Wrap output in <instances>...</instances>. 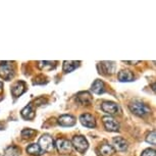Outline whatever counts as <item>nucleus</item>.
<instances>
[{"label":"nucleus","instance_id":"3","mask_svg":"<svg viewBox=\"0 0 156 156\" xmlns=\"http://www.w3.org/2000/svg\"><path fill=\"white\" fill-rule=\"evenodd\" d=\"M70 143H72V146L75 147L76 151H79L80 153H85L87 151V149L89 148V143H88L87 139L84 136H81V135L73 136Z\"/></svg>","mask_w":156,"mask_h":156},{"label":"nucleus","instance_id":"21","mask_svg":"<svg viewBox=\"0 0 156 156\" xmlns=\"http://www.w3.org/2000/svg\"><path fill=\"white\" fill-rule=\"evenodd\" d=\"M20 150L16 146H9L5 149L4 156H20Z\"/></svg>","mask_w":156,"mask_h":156},{"label":"nucleus","instance_id":"1","mask_svg":"<svg viewBox=\"0 0 156 156\" xmlns=\"http://www.w3.org/2000/svg\"><path fill=\"white\" fill-rule=\"evenodd\" d=\"M129 110L132 111L134 114H136L138 116L144 117L146 115H148L151 112V108L145 103L141 102V101H133L129 104Z\"/></svg>","mask_w":156,"mask_h":156},{"label":"nucleus","instance_id":"26","mask_svg":"<svg viewBox=\"0 0 156 156\" xmlns=\"http://www.w3.org/2000/svg\"><path fill=\"white\" fill-rule=\"evenodd\" d=\"M125 63H129V64H137V63H139L140 61L139 60H136V61H123Z\"/></svg>","mask_w":156,"mask_h":156},{"label":"nucleus","instance_id":"8","mask_svg":"<svg viewBox=\"0 0 156 156\" xmlns=\"http://www.w3.org/2000/svg\"><path fill=\"white\" fill-rule=\"evenodd\" d=\"M112 147L114 150L125 152L128 149V142L122 137H114L112 139Z\"/></svg>","mask_w":156,"mask_h":156},{"label":"nucleus","instance_id":"23","mask_svg":"<svg viewBox=\"0 0 156 156\" xmlns=\"http://www.w3.org/2000/svg\"><path fill=\"white\" fill-rule=\"evenodd\" d=\"M146 142L151 144V145H155L156 144V134H155V131H152L147 135L146 137Z\"/></svg>","mask_w":156,"mask_h":156},{"label":"nucleus","instance_id":"11","mask_svg":"<svg viewBox=\"0 0 156 156\" xmlns=\"http://www.w3.org/2000/svg\"><path fill=\"white\" fill-rule=\"evenodd\" d=\"M101 109L105 113L108 114H115L119 111V105L111 101H104L101 104Z\"/></svg>","mask_w":156,"mask_h":156},{"label":"nucleus","instance_id":"4","mask_svg":"<svg viewBox=\"0 0 156 156\" xmlns=\"http://www.w3.org/2000/svg\"><path fill=\"white\" fill-rule=\"evenodd\" d=\"M38 145L40 146V148L42 149V151H46V152H52L55 148V144L54 141L52 139V137L50 135H43L42 137L39 139V144Z\"/></svg>","mask_w":156,"mask_h":156},{"label":"nucleus","instance_id":"5","mask_svg":"<svg viewBox=\"0 0 156 156\" xmlns=\"http://www.w3.org/2000/svg\"><path fill=\"white\" fill-rule=\"evenodd\" d=\"M55 147L57 148L58 152L60 154H69L73 150V146L72 143H70L69 140L64 139V138H60V139H57L56 142H55Z\"/></svg>","mask_w":156,"mask_h":156},{"label":"nucleus","instance_id":"12","mask_svg":"<svg viewBox=\"0 0 156 156\" xmlns=\"http://www.w3.org/2000/svg\"><path fill=\"white\" fill-rule=\"evenodd\" d=\"M119 81L122 83H129V82H133L135 80V76L134 73L129 69H122L120 70L117 75Z\"/></svg>","mask_w":156,"mask_h":156},{"label":"nucleus","instance_id":"13","mask_svg":"<svg viewBox=\"0 0 156 156\" xmlns=\"http://www.w3.org/2000/svg\"><path fill=\"white\" fill-rule=\"evenodd\" d=\"M25 90H26L25 82L20 81V82H16V83L11 87V94H12V96L14 98H17V97H20L25 92Z\"/></svg>","mask_w":156,"mask_h":156},{"label":"nucleus","instance_id":"25","mask_svg":"<svg viewBox=\"0 0 156 156\" xmlns=\"http://www.w3.org/2000/svg\"><path fill=\"white\" fill-rule=\"evenodd\" d=\"M141 156H155V150L152 149V148H148V149H145L144 151L142 152Z\"/></svg>","mask_w":156,"mask_h":156},{"label":"nucleus","instance_id":"16","mask_svg":"<svg viewBox=\"0 0 156 156\" xmlns=\"http://www.w3.org/2000/svg\"><path fill=\"white\" fill-rule=\"evenodd\" d=\"M91 91L95 94H103L105 92V85L101 80H95L91 86Z\"/></svg>","mask_w":156,"mask_h":156},{"label":"nucleus","instance_id":"7","mask_svg":"<svg viewBox=\"0 0 156 156\" xmlns=\"http://www.w3.org/2000/svg\"><path fill=\"white\" fill-rule=\"evenodd\" d=\"M80 122H81L82 125H83L84 126H86V128L93 129V128H95V126H96L95 117H94L92 114H89V113L81 114V115H80Z\"/></svg>","mask_w":156,"mask_h":156},{"label":"nucleus","instance_id":"27","mask_svg":"<svg viewBox=\"0 0 156 156\" xmlns=\"http://www.w3.org/2000/svg\"><path fill=\"white\" fill-rule=\"evenodd\" d=\"M2 92H3V83L0 82V95L2 94Z\"/></svg>","mask_w":156,"mask_h":156},{"label":"nucleus","instance_id":"9","mask_svg":"<svg viewBox=\"0 0 156 156\" xmlns=\"http://www.w3.org/2000/svg\"><path fill=\"white\" fill-rule=\"evenodd\" d=\"M57 122L61 126H73L76 125V119L75 116L70 115V114H63L58 117Z\"/></svg>","mask_w":156,"mask_h":156},{"label":"nucleus","instance_id":"14","mask_svg":"<svg viewBox=\"0 0 156 156\" xmlns=\"http://www.w3.org/2000/svg\"><path fill=\"white\" fill-rule=\"evenodd\" d=\"M20 114H22L23 119H28V120L34 119L36 114H35V111L33 109V104L30 103V104L27 105L26 107H23Z\"/></svg>","mask_w":156,"mask_h":156},{"label":"nucleus","instance_id":"18","mask_svg":"<svg viewBox=\"0 0 156 156\" xmlns=\"http://www.w3.org/2000/svg\"><path fill=\"white\" fill-rule=\"evenodd\" d=\"M99 153L101 156H112L115 150L113 149V147L109 145V144H103L99 147Z\"/></svg>","mask_w":156,"mask_h":156},{"label":"nucleus","instance_id":"19","mask_svg":"<svg viewBox=\"0 0 156 156\" xmlns=\"http://www.w3.org/2000/svg\"><path fill=\"white\" fill-rule=\"evenodd\" d=\"M26 150H27V152L30 155H34V156H40L44 153L42 151V149L40 148V146L36 143H33V144H31V145H29Z\"/></svg>","mask_w":156,"mask_h":156},{"label":"nucleus","instance_id":"17","mask_svg":"<svg viewBox=\"0 0 156 156\" xmlns=\"http://www.w3.org/2000/svg\"><path fill=\"white\" fill-rule=\"evenodd\" d=\"M100 66H101L102 73L106 72V75H111L115 69V64L112 61H102V62H100Z\"/></svg>","mask_w":156,"mask_h":156},{"label":"nucleus","instance_id":"22","mask_svg":"<svg viewBox=\"0 0 156 156\" xmlns=\"http://www.w3.org/2000/svg\"><path fill=\"white\" fill-rule=\"evenodd\" d=\"M36 134H37V131H35V129H23L22 131L23 139H26V140H29V139L34 138V136Z\"/></svg>","mask_w":156,"mask_h":156},{"label":"nucleus","instance_id":"20","mask_svg":"<svg viewBox=\"0 0 156 156\" xmlns=\"http://www.w3.org/2000/svg\"><path fill=\"white\" fill-rule=\"evenodd\" d=\"M56 61H38V67L41 70H51L56 67Z\"/></svg>","mask_w":156,"mask_h":156},{"label":"nucleus","instance_id":"15","mask_svg":"<svg viewBox=\"0 0 156 156\" xmlns=\"http://www.w3.org/2000/svg\"><path fill=\"white\" fill-rule=\"evenodd\" d=\"M80 63L81 61H73V60H66L63 61V64H62V69L64 73H72L73 72L76 67L80 66Z\"/></svg>","mask_w":156,"mask_h":156},{"label":"nucleus","instance_id":"6","mask_svg":"<svg viewBox=\"0 0 156 156\" xmlns=\"http://www.w3.org/2000/svg\"><path fill=\"white\" fill-rule=\"evenodd\" d=\"M103 125L105 129L109 132H119V123L116 122L113 117L111 116H104L103 117Z\"/></svg>","mask_w":156,"mask_h":156},{"label":"nucleus","instance_id":"24","mask_svg":"<svg viewBox=\"0 0 156 156\" xmlns=\"http://www.w3.org/2000/svg\"><path fill=\"white\" fill-rule=\"evenodd\" d=\"M45 83H46V81H45L44 76H36V78L34 79V81H33L34 85H43Z\"/></svg>","mask_w":156,"mask_h":156},{"label":"nucleus","instance_id":"10","mask_svg":"<svg viewBox=\"0 0 156 156\" xmlns=\"http://www.w3.org/2000/svg\"><path fill=\"white\" fill-rule=\"evenodd\" d=\"M76 100L83 105H90L93 101V97L88 91H82L76 94Z\"/></svg>","mask_w":156,"mask_h":156},{"label":"nucleus","instance_id":"28","mask_svg":"<svg viewBox=\"0 0 156 156\" xmlns=\"http://www.w3.org/2000/svg\"><path fill=\"white\" fill-rule=\"evenodd\" d=\"M0 156H1V155H0Z\"/></svg>","mask_w":156,"mask_h":156},{"label":"nucleus","instance_id":"2","mask_svg":"<svg viewBox=\"0 0 156 156\" xmlns=\"http://www.w3.org/2000/svg\"><path fill=\"white\" fill-rule=\"evenodd\" d=\"M14 76V69L10 61H0V78L9 81Z\"/></svg>","mask_w":156,"mask_h":156}]
</instances>
